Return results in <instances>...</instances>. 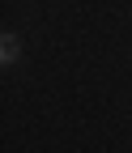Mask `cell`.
<instances>
[{
	"label": "cell",
	"mask_w": 132,
	"mask_h": 153,
	"mask_svg": "<svg viewBox=\"0 0 132 153\" xmlns=\"http://www.w3.org/2000/svg\"><path fill=\"white\" fill-rule=\"evenodd\" d=\"M0 43H4V47H0V64L13 68V64H17V55H22V43H17V34H13V30H4V38H0Z\"/></svg>",
	"instance_id": "obj_1"
}]
</instances>
